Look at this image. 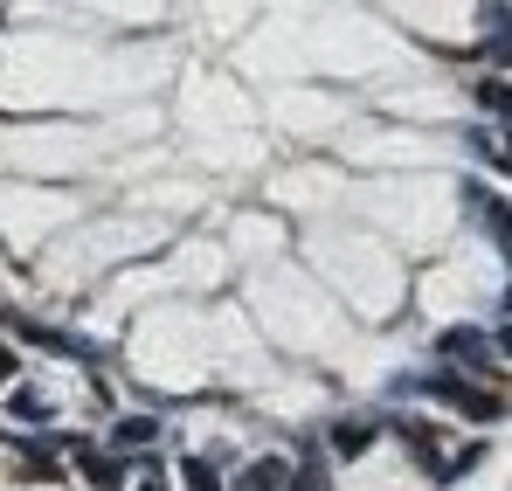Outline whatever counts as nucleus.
<instances>
[{"mask_svg":"<svg viewBox=\"0 0 512 491\" xmlns=\"http://www.w3.org/2000/svg\"><path fill=\"white\" fill-rule=\"evenodd\" d=\"M7 409L21 415V422H49V415H56V402H49V395H42V388H21V395H14V402H7Z\"/></svg>","mask_w":512,"mask_h":491,"instance_id":"obj_6","label":"nucleus"},{"mask_svg":"<svg viewBox=\"0 0 512 491\" xmlns=\"http://www.w3.org/2000/svg\"><path fill=\"white\" fill-rule=\"evenodd\" d=\"M436 395H443V402H457V409L471 415V422H492V415H506V395H485V388H471V381H450V374L436 381Z\"/></svg>","mask_w":512,"mask_h":491,"instance_id":"obj_1","label":"nucleus"},{"mask_svg":"<svg viewBox=\"0 0 512 491\" xmlns=\"http://www.w3.org/2000/svg\"><path fill=\"white\" fill-rule=\"evenodd\" d=\"M436 353H450V360H464V367H492V346H485V332L471 326H450L436 339Z\"/></svg>","mask_w":512,"mask_h":491,"instance_id":"obj_2","label":"nucleus"},{"mask_svg":"<svg viewBox=\"0 0 512 491\" xmlns=\"http://www.w3.org/2000/svg\"><path fill=\"white\" fill-rule=\"evenodd\" d=\"M21 478H56V457H49L42 443H28V457H21Z\"/></svg>","mask_w":512,"mask_h":491,"instance_id":"obj_9","label":"nucleus"},{"mask_svg":"<svg viewBox=\"0 0 512 491\" xmlns=\"http://www.w3.org/2000/svg\"><path fill=\"white\" fill-rule=\"evenodd\" d=\"M146 491H167V485H146Z\"/></svg>","mask_w":512,"mask_h":491,"instance_id":"obj_11","label":"nucleus"},{"mask_svg":"<svg viewBox=\"0 0 512 491\" xmlns=\"http://www.w3.org/2000/svg\"><path fill=\"white\" fill-rule=\"evenodd\" d=\"M374 429H381L374 415H346V422H333V450H340V457H360V450L374 443Z\"/></svg>","mask_w":512,"mask_h":491,"instance_id":"obj_4","label":"nucleus"},{"mask_svg":"<svg viewBox=\"0 0 512 491\" xmlns=\"http://www.w3.org/2000/svg\"><path fill=\"white\" fill-rule=\"evenodd\" d=\"M111 436H118V443H153V436H160V422H153V415H125Z\"/></svg>","mask_w":512,"mask_h":491,"instance_id":"obj_8","label":"nucleus"},{"mask_svg":"<svg viewBox=\"0 0 512 491\" xmlns=\"http://www.w3.org/2000/svg\"><path fill=\"white\" fill-rule=\"evenodd\" d=\"M7 374H14V353H7V346H0V381H7Z\"/></svg>","mask_w":512,"mask_h":491,"instance_id":"obj_10","label":"nucleus"},{"mask_svg":"<svg viewBox=\"0 0 512 491\" xmlns=\"http://www.w3.org/2000/svg\"><path fill=\"white\" fill-rule=\"evenodd\" d=\"M291 485V471H284V457H256L250 471H243V491H277Z\"/></svg>","mask_w":512,"mask_h":491,"instance_id":"obj_5","label":"nucleus"},{"mask_svg":"<svg viewBox=\"0 0 512 491\" xmlns=\"http://www.w3.org/2000/svg\"><path fill=\"white\" fill-rule=\"evenodd\" d=\"M70 450H77V471H84L97 491H111L118 478H125V464H118V457H104V450H90V443H70Z\"/></svg>","mask_w":512,"mask_h":491,"instance_id":"obj_3","label":"nucleus"},{"mask_svg":"<svg viewBox=\"0 0 512 491\" xmlns=\"http://www.w3.org/2000/svg\"><path fill=\"white\" fill-rule=\"evenodd\" d=\"M180 478H187V491H222V478H215V464H208V457H187V464H180Z\"/></svg>","mask_w":512,"mask_h":491,"instance_id":"obj_7","label":"nucleus"}]
</instances>
